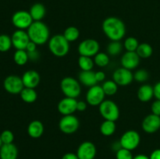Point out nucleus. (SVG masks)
Returning a JSON list of instances; mask_svg holds the SVG:
<instances>
[{
    "instance_id": "1",
    "label": "nucleus",
    "mask_w": 160,
    "mask_h": 159,
    "mask_svg": "<svg viewBox=\"0 0 160 159\" xmlns=\"http://www.w3.org/2000/svg\"><path fill=\"white\" fill-rule=\"evenodd\" d=\"M102 28L106 37L112 41H120L126 34L124 23L115 17H109L104 20Z\"/></svg>"
},
{
    "instance_id": "2",
    "label": "nucleus",
    "mask_w": 160,
    "mask_h": 159,
    "mask_svg": "<svg viewBox=\"0 0 160 159\" xmlns=\"http://www.w3.org/2000/svg\"><path fill=\"white\" fill-rule=\"evenodd\" d=\"M28 34L31 41L37 45H42L49 41L50 31L48 26L42 21H34L28 29Z\"/></svg>"
},
{
    "instance_id": "3",
    "label": "nucleus",
    "mask_w": 160,
    "mask_h": 159,
    "mask_svg": "<svg viewBox=\"0 0 160 159\" xmlns=\"http://www.w3.org/2000/svg\"><path fill=\"white\" fill-rule=\"evenodd\" d=\"M48 48L53 55L59 58L64 57L70 51V42L64 37L63 34H56L50 37Z\"/></svg>"
},
{
    "instance_id": "4",
    "label": "nucleus",
    "mask_w": 160,
    "mask_h": 159,
    "mask_svg": "<svg viewBox=\"0 0 160 159\" xmlns=\"http://www.w3.org/2000/svg\"><path fill=\"white\" fill-rule=\"evenodd\" d=\"M60 88L62 94L67 98H77L81 93L80 82L71 76L64 77L61 80Z\"/></svg>"
},
{
    "instance_id": "5",
    "label": "nucleus",
    "mask_w": 160,
    "mask_h": 159,
    "mask_svg": "<svg viewBox=\"0 0 160 159\" xmlns=\"http://www.w3.org/2000/svg\"><path fill=\"white\" fill-rule=\"evenodd\" d=\"M99 113L105 120L116 122L120 117V109L114 101L104 100L99 105Z\"/></svg>"
},
{
    "instance_id": "6",
    "label": "nucleus",
    "mask_w": 160,
    "mask_h": 159,
    "mask_svg": "<svg viewBox=\"0 0 160 159\" xmlns=\"http://www.w3.org/2000/svg\"><path fill=\"white\" fill-rule=\"evenodd\" d=\"M141 142L140 134L135 130H128L121 136L120 144L122 148L133 151L138 147Z\"/></svg>"
},
{
    "instance_id": "7",
    "label": "nucleus",
    "mask_w": 160,
    "mask_h": 159,
    "mask_svg": "<svg viewBox=\"0 0 160 159\" xmlns=\"http://www.w3.org/2000/svg\"><path fill=\"white\" fill-rule=\"evenodd\" d=\"M100 45L98 41L95 39L88 38L82 41L78 45V53L80 55L94 57L99 52Z\"/></svg>"
},
{
    "instance_id": "8",
    "label": "nucleus",
    "mask_w": 160,
    "mask_h": 159,
    "mask_svg": "<svg viewBox=\"0 0 160 159\" xmlns=\"http://www.w3.org/2000/svg\"><path fill=\"white\" fill-rule=\"evenodd\" d=\"M80 126L79 119L73 115H63L59 123V128L65 134H72L77 132Z\"/></svg>"
},
{
    "instance_id": "9",
    "label": "nucleus",
    "mask_w": 160,
    "mask_h": 159,
    "mask_svg": "<svg viewBox=\"0 0 160 159\" xmlns=\"http://www.w3.org/2000/svg\"><path fill=\"white\" fill-rule=\"evenodd\" d=\"M33 22L34 20L28 11H17L12 17V23L18 30H28Z\"/></svg>"
},
{
    "instance_id": "10",
    "label": "nucleus",
    "mask_w": 160,
    "mask_h": 159,
    "mask_svg": "<svg viewBox=\"0 0 160 159\" xmlns=\"http://www.w3.org/2000/svg\"><path fill=\"white\" fill-rule=\"evenodd\" d=\"M105 96L102 86L95 85L89 87L86 94V101L91 106H99L105 100Z\"/></svg>"
},
{
    "instance_id": "11",
    "label": "nucleus",
    "mask_w": 160,
    "mask_h": 159,
    "mask_svg": "<svg viewBox=\"0 0 160 159\" xmlns=\"http://www.w3.org/2000/svg\"><path fill=\"white\" fill-rule=\"evenodd\" d=\"M4 88L8 93L12 94H20L23 88L24 85L23 84L22 78L15 75H10L7 76L4 80L3 82Z\"/></svg>"
},
{
    "instance_id": "12",
    "label": "nucleus",
    "mask_w": 160,
    "mask_h": 159,
    "mask_svg": "<svg viewBox=\"0 0 160 159\" xmlns=\"http://www.w3.org/2000/svg\"><path fill=\"white\" fill-rule=\"evenodd\" d=\"M112 80L115 81L118 86H128L134 80V74L131 70L126 68H119L116 70L112 73Z\"/></svg>"
},
{
    "instance_id": "13",
    "label": "nucleus",
    "mask_w": 160,
    "mask_h": 159,
    "mask_svg": "<svg viewBox=\"0 0 160 159\" xmlns=\"http://www.w3.org/2000/svg\"><path fill=\"white\" fill-rule=\"evenodd\" d=\"M11 39L12 46L17 50H26L27 45L31 41L28 32L24 30H17L12 34Z\"/></svg>"
},
{
    "instance_id": "14",
    "label": "nucleus",
    "mask_w": 160,
    "mask_h": 159,
    "mask_svg": "<svg viewBox=\"0 0 160 159\" xmlns=\"http://www.w3.org/2000/svg\"><path fill=\"white\" fill-rule=\"evenodd\" d=\"M142 129L147 133H154L160 129V116L150 114L143 119L142 123Z\"/></svg>"
},
{
    "instance_id": "15",
    "label": "nucleus",
    "mask_w": 160,
    "mask_h": 159,
    "mask_svg": "<svg viewBox=\"0 0 160 159\" xmlns=\"http://www.w3.org/2000/svg\"><path fill=\"white\" fill-rule=\"evenodd\" d=\"M77 104L78 101L76 98L66 97L58 103L57 109L59 113L62 115H73L77 111Z\"/></svg>"
},
{
    "instance_id": "16",
    "label": "nucleus",
    "mask_w": 160,
    "mask_h": 159,
    "mask_svg": "<svg viewBox=\"0 0 160 159\" xmlns=\"http://www.w3.org/2000/svg\"><path fill=\"white\" fill-rule=\"evenodd\" d=\"M95 145L91 141H84L78 147L77 155L79 159H94L96 155Z\"/></svg>"
},
{
    "instance_id": "17",
    "label": "nucleus",
    "mask_w": 160,
    "mask_h": 159,
    "mask_svg": "<svg viewBox=\"0 0 160 159\" xmlns=\"http://www.w3.org/2000/svg\"><path fill=\"white\" fill-rule=\"evenodd\" d=\"M140 59L136 51H127L121 57L122 67L130 70H134L138 66Z\"/></svg>"
},
{
    "instance_id": "18",
    "label": "nucleus",
    "mask_w": 160,
    "mask_h": 159,
    "mask_svg": "<svg viewBox=\"0 0 160 159\" xmlns=\"http://www.w3.org/2000/svg\"><path fill=\"white\" fill-rule=\"evenodd\" d=\"M21 78L24 87L33 89L38 86L41 80L40 75L35 70H28L23 73Z\"/></svg>"
},
{
    "instance_id": "19",
    "label": "nucleus",
    "mask_w": 160,
    "mask_h": 159,
    "mask_svg": "<svg viewBox=\"0 0 160 159\" xmlns=\"http://www.w3.org/2000/svg\"><path fill=\"white\" fill-rule=\"evenodd\" d=\"M18 149L13 143L2 144L0 148V159H17Z\"/></svg>"
},
{
    "instance_id": "20",
    "label": "nucleus",
    "mask_w": 160,
    "mask_h": 159,
    "mask_svg": "<svg viewBox=\"0 0 160 159\" xmlns=\"http://www.w3.org/2000/svg\"><path fill=\"white\" fill-rule=\"evenodd\" d=\"M79 82L82 85L88 87H92L93 86L97 85L96 78H95V73L92 70L90 71H81L78 75Z\"/></svg>"
},
{
    "instance_id": "21",
    "label": "nucleus",
    "mask_w": 160,
    "mask_h": 159,
    "mask_svg": "<svg viewBox=\"0 0 160 159\" xmlns=\"http://www.w3.org/2000/svg\"><path fill=\"white\" fill-rule=\"evenodd\" d=\"M28 133L31 138H40L44 133V125L39 120L31 122L28 126Z\"/></svg>"
},
{
    "instance_id": "22",
    "label": "nucleus",
    "mask_w": 160,
    "mask_h": 159,
    "mask_svg": "<svg viewBox=\"0 0 160 159\" xmlns=\"http://www.w3.org/2000/svg\"><path fill=\"white\" fill-rule=\"evenodd\" d=\"M138 99L142 102H148L154 97V89L149 84H144L139 87L137 92Z\"/></svg>"
},
{
    "instance_id": "23",
    "label": "nucleus",
    "mask_w": 160,
    "mask_h": 159,
    "mask_svg": "<svg viewBox=\"0 0 160 159\" xmlns=\"http://www.w3.org/2000/svg\"><path fill=\"white\" fill-rule=\"evenodd\" d=\"M29 12L34 21H42L46 13V9L42 3H35L31 6Z\"/></svg>"
},
{
    "instance_id": "24",
    "label": "nucleus",
    "mask_w": 160,
    "mask_h": 159,
    "mask_svg": "<svg viewBox=\"0 0 160 159\" xmlns=\"http://www.w3.org/2000/svg\"><path fill=\"white\" fill-rule=\"evenodd\" d=\"M20 94L21 99L28 104L34 103L38 98L37 92L35 91V90L33 88H28V87H24Z\"/></svg>"
},
{
    "instance_id": "25",
    "label": "nucleus",
    "mask_w": 160,
    "mask_h": 159,
    "mask_svg": "<svg viewBox=\"0 0 160 159\" xmlns=\"http://www.w3.org/2000/svg\"><path fill=\"white\" fill-rule=\"evenodd\" d=\"M116 128H117V126H116L115 122L105 120L100 126V132L103 136L109 137L115 132Z\"/></svg>"
},
{
    "instance_id": "26",
    "label": "nucleus",
    "mask_w": 160,
    "mask_h": 159,
    "mask_svg": "<svg viewBox=\"0 0 160 159\" xmlns=\"http://www.w3.org/2000/svg\"><path fill=\"white\" fill-rule=\"evenodd\" d=\"M136 52L142 59H148L150 56H152L153 53L152 47L148 43L139 44L138 47L136 50Z\"/></svg>"
},
{
    "instance_id": "27",
    "label": "nucleus",
    "mask_w": 160,
    "mask_h": 159,
    "mask_svg": "<svg viewBox=\"0 0 160 159\" xmlns=\"http://www.w3.org/2000/svg\"><path fill=\"white\" fill-rule=\"evenodd\" d=\"M78 65L81 71H90L93 69L95 62L92 57L80 55L79 59H78Z\"/></svg>"
},
{
    "instance_id": "28",
    "label": "nucleus",
    "mask_w": 160,
    "mask_h": 159,
    "mask_svg": "<svg viewBox=\"0 0 160 159\" xmlns=\"http://www.w3.org/2000/svg\"><path fill=\"white\" fill-rule=\"evenodd\" d=\"M102 87L105 94L108 95V96H112V95L116 94L118 90V85L114 80L105 81Z\"/></svg>"
},
{
    "instance_id": "29",
    "label": "nucleus",
    "mask_w": 160,
    "mask_h": 159,
    "mask_svg": "<svg viewBox=\"0 0 160 159\" xmlns=\"http://www.w3.org/2000/svg\"><path fill=\"white\" fill-rule=\"evenodd\" d=\"M13 60L18 65H24L29 60L28 53L26 50H17L14 53Z\"/></svg>"
},
{
    "instance_id": "30",
    "label": "nucleus",
    "mask_w": 160,
    "mask_h": 159,
    "mask_svg": "<svg viewBox=\"0 0 160 159\" xmlns=\"http://www.w3.org/2000/svg\"><path fill=\"white\" fill-rule=\"evenodd\" d=\"M63 36L69 42L78 40L80 37V31L76 26H68L63 32Z\"/></svg>"
},
{
    "instance_id": "31",
    "label": "nucleus",
    "mask_w": 160,
    "mask_h": 159,
    "mask_svg": "<svg viewBox=\"0 0 160 159\" xmlns=\"http://www.w3.org/2000/svg\"><path fill=\"white\" fill-rule=\"evenodd\" d=\"M123 45L120 41H112L108 45L107 53L111 56H117L121 53Z\"/></svg>"
},
{
    "instance_id": "32",
    "label": "nucleus",
    "mask_w": 160,
    "mask_h": 159,
    "mask_svg": "<svg viewBox=\"0 0 160 159\" xmlns=\"http://www.w3.org/2000/svg\"><path fill=\"white\" fill-rule=\"evenodd\" d=\"M94 62L98 67H106L109 63V57L108 54L104 52H98L94 56Z\"/></svg>"
},
{
    "instance_id": "33",
    "label": "nucleus",
    "mask_w": 160,
    "mask_h": 159,
    "mask_svg": "<svg viewBox=\"0 0 160 159\" xmlns=\"http://www.w3.org/2000/svg\"><path fill=\"white\" fill-rule=\"evenodd\" d=\"M12 39L7 34L0 35V51L6 52L8 51L12 47Z\"/></svg>"
},
{
    "instance_id": "34",
    "label": "nucleus",
    "mask_w": 160,
    "mask_h": 159,
    "mask_svg": "<svg viewBox=\"0 0 160 159\" xmlns=\"http://www.w3.org/2000/svg\"><path fill=\"white\" fill-rule=\"evenodd\" d=\"M139 42L134 37H128L124 41V48L127 51H136Z\"/></svg>"
},
{
    "instance_id": "35",
    "label": "nucleus",
    "mask_w": 160,
    "mask_h": 159,
    "mask_svg": "<svg viewBox=\"0 0 160 159\" xmlns=\"http://www.w3.org/2000/svg\"><path fill=\"white\" fill-rule=\"evenodd\" d=\"M148 77H149V73L144 69H140L134 73V80L139 83L145 82L148 80Z\"/></svg>"
},
{
    "instance_id": "36",
    "label": "nucleus",
    "mask_w": 160,
    "mask_h": 159,
    "mask_svg": "<svg viewBox=\"0 0 160 159\" xmlns=\"http://www.w3.org/2000/svg\"><path fill=\"white\" fill-rule=\"evenodd\" d=\"M1 140L3 144H8V143H12L14 140V135L12 131L9 129H6L3 131L0 135Z\"/></svg>"
},
{
    "instance_id": "37",
    "label": "nucleus",
    "mask_w": 160,
    "mask_h": 159,
    "mask_svg": "<svg viewBox=\"0 0 160 159\" xmlns=\"http://www.w3.org/2000/svg\"><path fill=\"white\" fill-rule=\"evenodd\" d=\"M116 157L117 159H133L134 157L132 155L131 151H129L125 148L120 147V149L117 150V154H116Z\"/></svg>"
},
{
    "instance_id": "38",
    "label": "nucleus",
    "mask_w": 160,
    "mask_h": 159,
    "mask_svg": "<svg viewBox=\"0 0 160 159\" xmlns=\"http://www.w3.org/2000/svg\"><path fill=\"white\" fill-rule=\"evenodd\" d=\"M152 113L160 116V100L156 99L151 106Z\"/></svg>"
},
{
    "instance_id": "39",
    "label": "nucleus",
    "mask_w": 160,
    "mask_h": 159,
    "mask_svg": "<svg viewBox=\"0 0 160 159\" xmlns=\"http://www.w3.org/2000/svg\"><path fill=\"white\" fill-rule=\"evenodd\" d=\"M28 57H29V59L31 61H33V62H35V61L38 60L39 59V52L37 51H32V52H28Z\"/></svg>"
},
{
    "instance_id": "40",
    "label": "nucleus",
    "mask_w": 160,
    "mask_h": 159,
    "mask_svg": "<svg viewBox=\"0 0 160 159\" xmlns=\"http://www.w3.org/2000/svg\"><path fill=\"white\" fill-rule=\"evenodd\" d=\"M87 108V103L85 101H78V104H77V111L79 112H84Z\"/></svg>"
},
{
    "instance_id": "41",
    "label": "nucleus",
    "mask_w": 160,
    "mask_h": 159,
    "mask_svg": "<svg viewBox=\"0 0 160 159\" xmlns=\"http://www.w3.org/2000/svg\"><path fill=\"white\" fill-rule=\"evenodd\" d=\"M95 78L98 82H102L106 79V73L103 71L95 72Z\"/></svg>"
},
{
    "instance_id": "42",
    "label": "nucleus",
    "mask_w": 160,
    "mask_h": 159,
    "mask_svg": "<svg viewBox=\"0 0 160 159\" xmlns=\"http://www.w3.org/2000/svg\"><path fill=\"white\" fill-rule=\"evenodd\" d=\"M153 89H154V97H156L157 100H160V81L155 84Z\"/></svg>"
},
{
    "instance_id": "43",
    "label": "nucleus",
    "mask_w": 160,
    "mask_h": 159,
    "mask_svg": "<svg viewBox=\"0 0 160 159\" xmlns=\"http://www.w3.org/2000/svg\"><path fill=\"white\" fill-rule=\"evenodd\" d=\"M37 46L38 45L35 43H34L33 41H30L27 45L26 51L28 52H32V51H37Z\"/></svg>"
},
{
    "instance_id": "44",
    "label": "nucleus",
    "mask_w": 160,
    "mask_h": 159,
    "mask_svg": "<svg viewBox=\"0 0 160 159\" xmlns=\"http://www.w3.org/2000/svg\"><path fill=\"white\" fill-rule=\"evenodd\" d=\"M62 159H79V157L74 153H67L62 156Z\"/></svg>"
},
{
    "instance_id": "45",
    "label": "nucleus",
    "mask_w": 160,
    "mask_h": 159,
    "mask_svg": "<svg viewBox=\"0 0 160 159\" xmlns=\"http://www.w3.org/2000/svg\"><path fill=\"white\" fill-rule=\"evenodd\" d=\"M149 159H160V149H156L150 154Z\"/></svg>"
},
{
    "instance_id": "46",
    "label": "nucleus",
    "mask_w": 160,
    "mask_h": 159,
    "mask_svg": "<svg viewBox=\"0 0 160 159\" xmlns=\"http://www.w3.org/2000/svg\"><path fill=\"white\" fill-rule=\"evenodd\" d=\"M133 159H149V157H148L145 154H138L137 156L134 157Z\"/></svg>"
},
{
    "instance_id": "47",
    "label": "nucleus",
    "mask_w": 160,
    "mask_h": 159,
    "mask_svg": "<svg viewBox=\"0 0 160 159\" xmlns=\"http://www.w3.org/2000/svg\"><path fill=\"white\" fill-rule=\"evenodd\" d=\"M2 140H1V137H0V148H1V147L2 146Z\"/></svg>"
}]
</instances>
